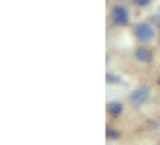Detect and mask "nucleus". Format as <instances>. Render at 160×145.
I'll use <instances>...</instances> for the list:
<instances>
[{
    "instance_id": "1",
    "label": "nucleus",
    "mask_w": 160,
    "mask_h": 145,
    "mask_svg": "<svg viewBox=\"0 0 160 145\" xmlns=\"http://www.w3.org/2000/svg\"><path fill=\"white\" fill-rule=\"evenodd\" d=\"M148 96H150L148 86H139V88H135V90L129 94V104L135 106V108L145 106V104L148 102Z\"/></svg>"
},
{
    "instance_id": "2",
    "label": "nucleus",
    "mask_w": 160,
    "mask_h": 145,
    "mask_svg": "<svg viewBox=\"0 0 160 145\" xmlns=\"http://www.w3.org/2000/svg\"><path fill=\"white\" fill-rule=\"evenodd\" d=\"M133 34L137 39H141V41H152L154 39V28L147 22H139L137 26L133 28Z\"/></svg>"
},
{
    "instance_id": "3",
    "label": "nucleus",
    "mask_w": 160,
    "mask_h": 145,
    "mask_svg": "<svg viewBox=\"0 0 160 145\" xmlns=\"http://www.w3.org/2000/svg\"><path fill=\"white\" fill-rule=\"evenodd\" d=\"M111 20H113V24H117V26H129V12L125 10L123 6H113V10H111Z\"/></svg>"
},
{
    "instance_id": "4",
    "label": "nucleus",
    "mask_w": 160,
    "mask_h": 145,
    "mask_svg": "<svg viewBox=\"0 0 160 145\" xmlns=\"http://www.w3.org/2000/svg\"><path fill=\"white\" fill-rule=\"evenodd\" d=\"M135 57L141 63H150L152 61V51L147 49V47H137V49H135Z\"/></svg>"
},
{
    "instance_id": "5",
    "label": "nucleus",
    "mask_w": 160,
    "mask_h": 145,
    "mask_svg": "<svg viewBox=\"0 0 160 145\" xmlns=\"http://www.w3.org/2000/svg\"><path fill=\"white\" fill-rule=\"evenodd\" d=\"M123 112V104L121 102H109L108 104V114L109 116H119Z\"/></svg>"
},
{
    "instance_id": "6",
    "label": "nucleus",
    "mask_w": 160,
    "mask_h": 145,
    "mask_svg": "<svg viewBox=\"0 0 160 145\" xmlns=\"http://www.w3.org/2000/svg\"><path fill=\"white\" fill-rule=\"evenodd\" d=\"M106 137H108V139H117V137H119V132H115V130H108V132H106Z\"/></svg>"
},
{
    "instance_id": "7",
    "label": "nucleus",
    "mask_w": 160,
    "mask_h": 145,
    "mask_svg": "<svg viewBox=\"0 0 160 145\" xmlns=\"http://www.w3.org/2000/svg\"><path fill=\"white\" fill-rule=\"evenodd\" d=\"M108 83L111 84V83H119V77L117 75H111V72H109V75H108Z\"/></svg>"
},
{
    "instance_id": "8",
    "label": "nucleus",
    "mask_w": 160,
    "mask_h": 145,
    "mask_svg": "<svg viewBox=\"0 0 160 145\" xmlns=\"http://www.w3.org/2000/svg\"><path fill=\"white\" fill-rule=\"evenodd\" d=\"M133 2L137 4V6H148V4H150V0H133Z\"/></svg>"
},
{
    "instance_id": "9",
    "label": "nucleus",
    "mask_w": 160,
    "mask_h": 145,
    "mask_svg": "<svg viewBox=\"0 0 160 145\" xmlns=\"http://www.w3.org/2000/svg\"><path fill=\"white\" fill-rule=\"evenodd\" d=\"M154 22H156V24H158V26H160V14H158V16H156V18H154Z\"/></svg>"
}]
</instances>
